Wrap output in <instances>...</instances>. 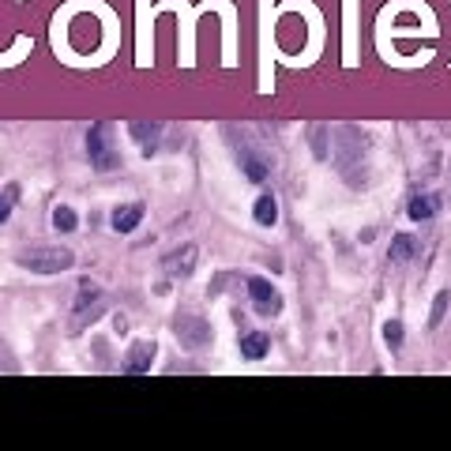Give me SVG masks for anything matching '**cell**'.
<instances>
[{"mask_svg": "<svg viewBox=\"0 0 451 451\" xmlns=\"http://www.w3.org/2000/svg\"><path fill=\"white\" fill-rule=\"evenodd\" d=\"M76 263V252L68 248H53V245H42V248H30V252L19 256V267L34 271V275H60Z\"/></svg>", "mask_w": 451, "mask_h": 451, "instance_id": "1", "label": "cell"}, {"mask_svg": "<svg viewBox=\"0 0 451 451\" xmlns=\"http://www.w3.org/2000/svg\"><path fill=\"white\" fill-rule=\"evenodd\" d=\"M87 151H91V162L98 169H117L120 166V155L109 143V124H94L91 132H87Z\"/></svg>", "mask_w": 451, "mask_h": 451, "instance_id": "2", "label": "cell"}, {"mask_svg": "<svg viewBox=\"0 0 451 451\" xmlns=\"http://www.w3.org/2000/svg\"><path fill=\"white\" fill-rule=\"evenodd\" d=\"M173 331H177V338H181V346H188V350H199V346L211 342V327H207L199 316H192V312H181V316H177Z\"/></svg>", "mask_w": 451, "mask_h": 451, "instance_id": "3", "label": "cell"}, {"mask_svg": "<svg viewBox=\"0 0 451 451\" xmlns=\"http://www.w3.org/2000/svg\"><path fill=\"white\" fill-rule=\"evenodd\" d=\"M248 297H252V305L260 309V316H278L282 312V297L267 278H248Z\"/></svg>", "mask_w": 451, "mask_h": 451, "instance_id": "4", "label": "cell"}, {"mask_svg": "<svg viewBox=\"0 0 451 451\" xmlns=\"http://www.w3.org/2000/svg\"><path fill=\"white\" fill-rule=\"evenodd\" d=\"M155 358H158V346H155V342H135L132 353L124 358V373H128V376L147 373V368L155 365Z\"/></svg>", "mask_w": 451, "mask_h": 451, "instance_id": "5", "label": "cell"}, {"mask_svg": "<svg viewBox=\"0 0 451 451\" xmlns=\"http://www.w3.org/2000/svg\"><path fill=\"white\" fill-rule=\"evenodd\" d=\"M192 267H196V245H184L177 252H169V260H166L169 275H192Z\"/></svg>", "mask_w": 451, "mask_h": 451, "instance_id": "6", "label": "cell"}, {"mask_svg": "<svg viewBox=\"0 0 451 451\" xmlns=\"http://www.w3.org/2000/svg\"><path fill=\"white\" fill-rule=\"evenodd\" d=\"M140 222H143V204H128V207L113 211V230L117 233H132Z\"/></svg>", "mask_w": 451, "mask_h": 451, "instance_id": "7", "label": "cell"}, {"mask_svg": "<svg viewBox=\"0 0 451 451\" xmlns=\"http://www.w3.org/2000/svg\"><path fill=\"white\" fill-rule=\"evenodd\" d=\"M267 350H271V338L263 335V331H252V335L241 338V358H248V361L267 358Z\"/></svg>", "mask_w": 451, "mask_h": 451, "instance_id": "8", "label": "cell"}, {"mask_svg": "<svg viewBox=\"0 0 451 451\" xmlns=\"http://www.w3.org/2000/svg\"><path fill=\"white\" fill-rule=\"evenodd\" d=\"M158 132H162V124H143V120H135L132 124V135L135 140H140V147H143V155H151V151H155V143H158Z\"/></svg>", "mask_w": 451, "mask_h": 451, "instance_id": "9", "label": "cell"}, {"mask_svg": "<svg viewBox=\"0 0 451 451\" xmlns=\"http://www.w3.org/2000/svg\"><path fill=\"white\" fill-rule=\"evenodd\" d=\"M406 214L414 222H429L432 214H437V199H432V196H414V199H410V207H406Z\"/></svg>", "mask_w": 451, "mask_h": 451, "instance_id": "10", "label": "cell"}, {"mask_svg": "<svg viewBox=\"0 0 451 451\" xmlns=\"http://www.w3.org/2000/svg\"><path fill=\"white\" fill-rule=\"evenodd\" d=\"M241 166H245V177H248V181H256V184L267 177V166H263V158L252 155V151H245V155H241Z\"/></svg>", "mask_w": 451, "mask_h": 451, "instance_id": "11", "label": "cell"}, {"mask_svg": "<svg viewBox=\"0 0 451 451\" xmlns=\"http://www.w3.org/2000/svg\"><path fill=\"white\" fill-rule=\"evenodd\" d=\"M414 252H417V237H410V233L391 237V260H410Z\"/></svg>", "mask_w": 451, "mask_h": 451, "instance_id": "12", "label": "cell"}, {"mask_svg": "<svg viewBox=\"0 0 451 451\" xmlns=\"http://www.w3.org/2000/svg\"><path fill=\"white\" fill-rule=\"evenodd\" d=\"M275 219H278L275 196H260V199H256V222H260V226H275Z\"/></svg>", "mask_w": 451, "mask_h": 451, "instance_id": "13", "label": "cell"}, {"mask_svg": "<svg viewBox=\"0 0 451 451\" xmlns=\"http://www.w3.org/2000/svg\"><path fill=\"white\" fill-rule=\"evenodd\" d=\"M98 297H102V289L94 286L91 278H83L79 282V294H76V312H87V305H94Z\"/></svg>", "mask_w": 451, "mask_h": 451, "instance_id": "14", "label": "cell"}, {"mask_svg": "<svg viewBox=\"0 0 451 451\" xmlns=\"http://www.w3.org/2000/svg\"><path fill=\"white\" fill-rule=\"evenodd\" d=\"M76 226H79V219H76V211H72V207H56V211H53V230H60V233H72V230H76Z\"/></svg>", "mask_w": 451, "mask_h": 451, "instance_id": "15", "label": "cell"}, {"mask_svg": "<svg viewBox=\"0 0 451 451\" xmlns=\"http://www.w3.org/2000/svg\"><path fill=\"white\" fill-rule=\"evenodd\" d=\"M15 199H19V188H15V184H4V188H0V226L8 222V214H12Z\"/></svg>", "mask_w": 451, "mask_h": 451, "instance_id": "16", "label": "cell"}, {"mask_svg": "<svg viewBox=\"0 0 451 451\" xmlns=\"http://www.w3.org/2000/svg\"><path fill=\"white\" fill-rule=\"evenodd\" d=\"M448 301H451V294L444 289V294H437V301H432V316H429V327H437L440 320H444V312H448Z\"/></svg>", "mask_w": 451, "mask_h": 451, "instance_id": "17", "label": "cell"}, {"mask_svg": "<svg viewBox=\"0 0 451 451\" xmlns=\"http://www.w3.org/2000/svg\"><path fill=\"white\" fill-rule=\"evenodd\" d=\"M384 338H388L391 346H402V324H399V320H391V324L384 327Z\"/></svg>", "mask_w": 451, "mask_h": 451, "instance_id": "18", "label": "cell"}]
</instances>
